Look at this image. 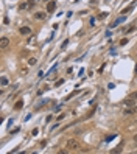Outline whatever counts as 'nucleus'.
<instances>
[{"label":"nucleus","instance_id":"obj_1","mask_svg":"<svg viewBox=\"0 0 137 154\" xmlns=\"http://www.w3.org/2000/svg\"><path fill=\"white\" fill-rule=\"evenodd\" d=\"M66 148L67 150H78L80 148V142H78L76 139H69L66 143Z\"/></svg>","mask_w":137,"mask_h":154},{"label":"nucleus","instance_id":"obj_2","mask_svg":"<svg viewBox=\"0 0 137 154\" xmlns=\"http://www.w3.org/2000/svg\"><path fill=\"white\" fill-rule=\"evenodd\" d=\"M136 3H137V0H136V2H131V5H129V6H126V8H123L122 11H120V13H122V16H126V14H129V13L133 11V8L136 6Z\"/></svg>","mask_w":137,"mask_h":154},{"label":"nucleus","instance_id":"obj_3","mask_svg":"<svg viewBox=\"0 0 137 154\" xmlns=\"http://www.w3.org/2000/svg\"><path fill=\"white\" fill-rule=\"evenodd\" d=\"M34 19L36 20H45L47 19V11H36L34 13Z\"/></svg>","mask_w":137,"mask_h":154},{"label":"nucleus","instance_id":"obj_4","mask_svg":"<svg viewBox=\"0 0 137 154\" xmlns=\"http://www.w3.org/2000/svg\"><path fill=\"white\" fill-rule=\"evenodd\" d=\"M19 33L22 34V36H30L31 34V28L30 26H20V28H19Z\"/></svg>","mask_w":137,"mask_h":154},{"label":"nucleus","instance_id":"obj_5","mask_svg":"<svg viewBox=\"0 0 137 154\" xmlns=\"http://www.w3.org/2000/svg\"><path fill=\"white\" fill-rule=\"evenodd\" d=\"M55 9H56V2L55 0H50V2L47 3V9H45V11L47 13H53Z\"/></svg>","mask_w":137,"mask_h":154},{"label":"nucleus","instance_id":"obj_6","mask_svg":"<svg viewBox=\"0 0 137 154\" xmlns=\"http://www.w3.org/2000/svg\"><path fill=\"white\" fill-rule=\"evenodd\" d=\"M125 20H126V17H125V16H122V17H119V19L115 20V22H114V23H111V25H109V28H115V26L119 25V23H122V22H125Z\"/></svg>","mask_w":137,"mask_h":154},{"label":"nucleus","instance_id":"obj_7","mask_svg":"<svg viewBox=\"0 0 137 154\" xmlns=\"http://www.w3.org/2000/svg\"><path fill=\"white\" fill-rule=\"evenodd\" d=\"M8 45H9V39H8V38H5V36H3V38L0 39V47H2V48H6Z\"/></svg>","mask_w":137,"mask_h":154},{"label":"nucleus","instance_id":"obj_8","mask_svg":"<svg viewBox=\"0 0 137 154\" xmlns=\"http://www.w3.org/2000/svg\"><path fill=\"white\" fill-rule=\"evenodd\" d=\"M134 101H136V100H133V98H128V100H125V101H123V106H125V107H133Z\"/></svg>","mask_w":137,"mask_h":154},{"label":"nucleus","instance_id":"obj_9","mask_svg":"<svg viewBox=\"0 0 137 154\" xmlns=\"http://www.w3.org/2000/svg\"><path fill=\"white\" fill-rule=\"evenodd\" d=\"M47 103H48V100H42L41 103H37V104L34 106V111H39V109H41V107H42V106H45V104H47Z\"/></svg>","mask_w":137,"mask_h":154},{"label":"nucleus","instance_id":"obj_10","mask_svg":"<svg viewBox=\"0 0 137 154\" xmlns=\"http://www.w3.org/2000/svg\"><path fill=\"white\" fill-rule=\"evenodd\" d=\"M22 107H23V100H19V101H16L14 111H19V109H22Z\"/></svg>","mask_w":137,"mask_h":154},{"label":"nucleus","instance_id":"obj_11","mask_svg":"<svg viewBox=\"0 0 137 154\" xmlns=\"http://www.w3.org/2000/svg\"><path fill=\"white\" fill-rule=\"evenodd\" d=\"M27 8H30V3H28V2H23V3L19 5V9H20V11H25Z\"/></svg>","mask_w":137,"mask_h":154},{"label":"nucleus","instance_id":"obj_12","mask_svg":"<svg viewBox=\"0 0 137 154\" xmlns=\"http://www.w3.org/2000/svg\"><path fill=\"white\" fill-rule=\"evenodd\" d=\"M0 84H2V87H6V86H8V78H6V76H2V79H0Z\"/></svg>","mask_w":137,"mask_h":154},{"label":"nucleus","instance_id":"obj_13","mask_svg":"<svg viewBox=\"0 0 137 154\" xmlns=\"http://www.w3.org/2000/svg\"><path fill=\"white\" fill-rule=\"evenodd\" d=\"M115 137H117V134H111V135H107L106 139H104V142H111V140H114Z\"/></svg>","mask_w":137,"mask_h":154},{"label":"nucleus","instance_id":"obj_14","mask_svg":"<svg viewBox=\"0 0 137 154\" xmlns=\"http://www.w3.org/2000/svg\"><path fill=\"white\" fill-rule=\"evenodd\" d=\"M122 148H123V142L120 143V145H119V146H117V148H115V150H112L111 153H120V151H122Z\"/></svg>","mask_w":137,"mask_h":154},{"label":"nucleus","instance_id":"obj_15","mask_svg":"<svg viewBox=\"0 0 137 154\" xmlns=\"http://www.w3.org/2000/svg\"><path fill=\"white\" fill-rule=\"evenodd\" d=\"M36 62H37L36 58H30V59H28V65H34Z\"/></svg>","mask_w":137,"mask_h":154},{"label":"nucleus","instance_id":"obj_16","mask_svg":"<svg viewBox=\"0 0 137 154\" xmlns=\"http://www.w3.org/2000/svg\"><path fill=\"white\" fill-rule=\"evenodd\" d=\"M39 0H28V3H30V8H34V5L37 3Z\"/></svg>","mask_w":137,"mask_h":154},{"label":"nucleus","instance_id":"obj_17","mask_svg":"<svg viewBox=\"0 0 137 154\" xmlns=\"http://www.w3.org/2000/svg\"><path fill=\"white\" fill-rule=\"evenodd\" d=\"M67 45H69V39H66V41H64L62 44H61V48H66Z\"/></svg>","mask_w":137,"mask_h":154},{"label":"nucleus","instance_id":"obj_18","mask_svg":"<svg viewBox=\"0 0 137 154\" xmlns=\"http://www.w3.org/2000/svg\"><path fill=\"white\" fill-rule=\"evenodd\" d=\"M62 84H64V79H59V81H56V84H55V86H56V87H61Z\"/></svg>","mask_w":137,"mask_h":154},{"label":"nucleus","instance_id":"obj_19","mask_svg":"<svg viewBox=\"0 0 137 154\" xmlns=\"http://www.w3.org/2000/svg\"><path fill=\"white\" fill-rule=\"evenodd\" d=\"M125 44H128V38H123L122 41H120V45H122V47H123Z\"/></svg>","mask_w":137,"mask_h":154},{"label":"nucleus","instance_id":"obj_20","mask_svg":"<svg viewBox=\"0 0 137 154\" xmlns=\"http://www.w3.org/2000/svg\"><path fill=\"white\" fill-rule=\"evenodd\" d=\"M129 98H133V100H137V90H136V92H133V94L129 95Z\"/></svg>","mask_w":137,"mask_h":154},{"label":"nucleus","instance_id":"obj_21","mask_svg":"<svg viewBox=\"0 0 137 154\" xmlns=\"http://www.w3.org/2000/svg\"><path fill=\"white\" fill-rule=\"evenodd\" d=\"M37 134H39V129H37V128H34L33 131H31V135H37Z\"/></svg>","mask_w":137,"mask_h":154},{"label":"nucleus","instance_id":"obj_22","mask_svg":"<svg viewBox=\"0 0 137 154\" xmlns=\"http://www.w3.org/2000/svg\"><path fill=\"white\" fill-rule=\"evenodd\" d=\"M106 16H107V13H101V14L98 16V19H104V17H106Z\"/></svg>","mask_w":137,"mask_h":154},{"label":"nucleus","instance_id":"obj_23","mask_svg":"<svg viewBox=\"0 0 137 154\" xmlns=\"http://www.w3.org/2000/svg\"><path fill=\"white\" fill-rule=\"evenodd\" d=\"M64 117H66V114H61V115H58V121H61Z\"/></svg>","mask_w":137,"mask_h":154},{"label":"nucleus","instance_id":"obj_24","mask_svg":"<svg viewBox=\"0 0 137 154\" xmlns=\"http://www.w3.org/2000/svg\"><path fill=\"white\" fill-rule=\"evenodd\" d=\"M3 23H5V25H8V23H9V19H8V17H3Z\"/></svg>","mask_w":137,"mask_h":154},{"label":"nucleus","instance_id":"obj_25","mask_svg":"<svg viewBox=\"0 0 137 154\" xmlns=\"http://www.w3.org/2000/svg\"><path fill=\"white\" fill-rule=\"evenodd\" d=\"M90 25H92V26L95 25V17H90Z\"/></svg>","mask_w":137,"mask_h":154},{"label":"nucleus","instance_id":"obj_26","mask_svg":"<svg viewBox=\"0 0 137 154\" xmlns=\"http://www.w3.org/2000/svg\"><path fill=\"white\" fill-rule=\"evenodd\" d=\"M58 126H59V123H55V124H53V126H52V131H55V129L58 128Z\"/></svg>","mask_w":137,"mask_h":154},{"label":"nucleus","instance_id":"obj_27","mask_svg":"<svg viewBox=\"0 0 137 154\" xmlns=\"http://www.w3.org/2000/svg\"><path fill=\"white\" fill-rule=\"evenodd\" d=\"M107 87H109V89H114L115 84H114V83H109V84H107Z\"/></svg>","mask_w":137,"mask_h":154},{"label":"nucleus","instance_id":"obj_28","mask_svg":"<svg viewBox=\"0 0 137 154\" xmlns=\"http://www.w3.org/2000/svg\"><path fill=\"white\" fill-rule=\"evenodd\" d=\"M134 142H137V134H136V135H134Z\"/></svg>","mask_w":137,"mask_h":154},{"label":"nucleus","instance_id":"obj_29","mask_svg":"<svg viewBox=\"0 0 137 154\" xmlns=\"http://www.w3.org/2000/svg\"><path fill=\"white\" fill-rule=\"evenodd\" d=\"M134 72H136V75H137V65H136V68H134Z\"/></svg>","mask_w":137,"mask_h":154},{"label":"nucleus","instance_id":"obj_30","mask_svg":"<svg viewBox=\"0 0 137 154\" xmlns=\"http://www.w3.org/2000/svg\"><path fill=\"white\" fill-rule=\"evenodd\" d=\"M44 2H47V3H48V2H50V0H44Z\"/></svg>","mask_w":137,"mask_h":154}]
</instances>
